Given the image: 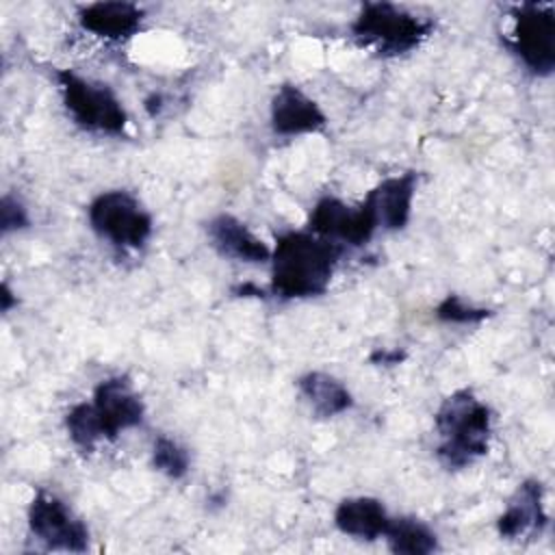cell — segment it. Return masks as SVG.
Wrapping results in <instances>:
<instances>
[{"mask_svg":"<svg viewBox=\"0 0 555 555\" xmlns=\"http://www.w3.org/2000/svg\"><path fill=\"white\" fill-rule=\"evenodd\" d=\"M343 245L314 232H286L271 251V291L282 299L323 295L332 282Z\"/></svg>","mask_w":555,"mask_h":555,"instance_id":"1","label":"cell"},{"mask_svg":"<svg viewBox=\"0 0 555 555\" xmlns=\"http://www.w3.org/2000/svg\"><path fill=\"white\" fill-rule=\"evenodd\" d=\"M434 423L440 438L436 453L444 466L464 468L488 453L492 412L473 390L451 392L440 403Z\"/></svg>","mask_w":555,"mask_h":555,"instance_id":"2","label":"cell"},{"mask_svg":"<svg viewBox=\"0 0 555 555\" xmlns=\"http://www.w3.org/2000/svg\"><path fill=\"white\" fill-rule=\"evenodd\" d=\"M434 22L414 15L390 2H366L351 24V35L362 48H373L382 56H399L418 48Z\"/></svg>","mask_w":555,"mask_h":555,"instance_id":"3","label":"cell"},{"mask_svg":"<svg viewBox=\"0 0 555 555\" xmlns=\"http://www.w3.org/2000/svg\"><path fill=\"white\" fill-rule=\"evenodd\" d=\"M56 82L67 113L80 128L115 137L126 132L128 113L108 85L85 78L72 69L56 72Z\"/></svg>","mask_w":555,"mask_h":555,"instance_id":"4","label":"cell"},{"mask_svg":"<svg viewBox=\"0 0 555 555\" xmlns=\"http://www.w3.org/2000/svg\"><path fill=\"white\" fill-rule=\"evenodd\" d=\"M93 232L119 249H139L152 234V217L128 191H104L89 204Z\"/></svg>","mask_w":555,"mask_h":555,"instance_id":"5","label":"cell"},{"mask_svg":"<svg viewBox=\"0 0 555 555\" xmlns=\"http://www.w3.org/2000/svg\"><path fill=\"white\" fill-rule=\"evenodd\" d=\"M514 26L507 39L512 52L535 76L555 69V11L551 4L525 2L512 9Z\"/></svg>","mask_w":555,"mask_h":555,"instance_id":"6","label":"cell"},{"mask_svg":"<svg viewBox=\"0 0 555 555\" xmlns=\"http://www.w3.org/2000/svg\"><path fill=\"white\" fill-rule=\"evenodd\" d=\"M26 516L30 533L48 548L72 553L87 551L89 529L56 494L37 490Z\"/></svg>","mask_w":555,"mask_h":555,"instance_id":"7","label":"cell"},{"mask_svg":"<svg viewBox=\"0 0 555 555\" xmlns=\"http://www.w3.org/2000/svg\"><path fill=\"white\" fill-rule=\"evenodd\" d=\"M308 230L338 245H364L377 230L371 208L362 202L349 206L338 197H323L310 212Z\"/></svg>","mask_w":555,"mask_h":555,"instance_id":"8","label":"cell"},{"mask_svg":"<svg viewBox=\"0 0 555 555\" xmlns=\"http://www.w3.org/2000/svg\"><path fill=\"white\" fill-rule=\"evenodd\" d=\"M91 405L106 440H115L124 429L141 425L145 416V405L126 375L102 379L93 390Z\"/></svg>","mask_w":555,"mask_h":555,"instance_id":"9","label":"cell"},{"mask_svg":"<svg viewBox=\"0 0 555 555\" xmlns=\"http://www.w3.org/2000/svg\"><path fill=\"white\" fill-rule=\"evenodd\" d=\"M327 124L321 106L299 87L284 82L271 98V128L275 134L295 137L323 130Z\"/></svg>","mask_w":555,"mask_h":555,"instance_id":"10","label":"cell"},{"mask_svg":"<svg viewBox=\"0 0 555 555\" xmlns=\"http://www.w3.org/2000/svg\"><path fill=\"white\" fill-rule=\"evenodd\" d=\"M546 509H544V488L538 479L522 481L512 494L505 512L496 520V529L501 538L520 540L527 535H538L546 527Z\"/></svg>","mask_w":555,"mask_h":555,"instance_id":"11","label":"cell"},{"mask_svg":"<svg viewBox=\"0 0 555 555\" xmlns=\"http://www.w3.org/2000/svg\"><path fill=\"white\" fill-rule=\"evenodd\" d=\"M418 184V176L414 171H405L401 176L384 178L375 184L364 204L371 208L377 228L384 230H401L410 221L412 199Z\"/></svg>","mask_w":555,"mask_h":555,"instance_id":"12","label":"cell"},{"mask_svg":"<svg viewBox=\"0 0 555 555\" xmlns=\"http://www.w3.org/2000/svg\"><path fill=\"white\" fill-rule=\"evenodd\" d=\"M206 234L210 245L223 256L247 264H258L271 260V249L262 238H258L241 219L232 215H217L208 221Z\"/></svg>","mask_w":555,"mask_h":555,"instance_id":"13","label":"cell"},{"mask_svg":"<svg viewBox=\"0 0 555 555\" xmlns=\"http://www.w3.org/2000/svg\"><path fill=\"white\" fill-rule=\"evenodd\" d=\"M78 22L95 37L121 41L141 28L143 9L134 2H93L80 9Z\"/></svg>","mask_w":555,"mask_h":555,"instance_id":"14","label":"cell"},{"mask_svg":"<svg viewBox=\"0 0 555 555\" xmlns=\"http://www.w3.org/2000/svg\"><path fill=\"white\" fill-rule=\"evenodd\" d=\"M390 516L382 501L373 496H349L343 499L334 512V525L340 533L358 540L384 538Z\"/></svg>","mask_w":555,"mask_h":555,"instance_id":"15","label":"cell"},{"mask_svg":"<svg viewBox=\"0 0 555 555\" xmlns=\"http://www.w3.org/2000/svg\"><path fill=\"white\" fill-rule=\"evenodd\" d=\"M301 397L310 405V410L321 418H332L347 412L353 405V397L347 386L334 375L310 371L297 382Z\"/></svg>","mask_w":555,"mask_h":555,"instance_id":"16","label":"cell"},{"mask_svg":"<svg viewBox=\"0 0 555 555\" xmlns=\"http://www.w3.org/2000/svg\"><path fill=\"white\" fill-rule=\"evenodd\" d=\"M384 538L388 548L397 555H429L438 551L436 533L423 520L412 516L390 518Z\"/></svg>","mask_w":555,"mask_h":555,"instance_id":"17","label":"cell"},{"mask_svg":"<svg viewBox=\"0 0 555 555\" xmlns=\"http://www.w3.org/2000/svg\"><path fill=\"white\" fill-rule=\"evenodd\" d=\"M65 427H67L72 442L80 449H91L98 440L104 438L102 425L98 421V414H95L91 401L76 403L65 416Z\"/></svg>","mask_w":555,"mask_h":555,"instance_id":"18","label":"cell"},{"mask_svg":"<svg viewBox=\"0 0 555 555\" xmlns=\"http://www.w3.org/2000/svg\"><path fill=\"white\" fill-rule=\"evenodd\" d=\"M152 464L169 479H182L191 468L189 451L169 436H158L152 447Z\"/></svg>","mask_w":555,"mask_h":555,"instance_id":"19","label":"cell"},{"mask_svg":"<svg viewBox=\"0 0 555 555\" xmlns=\"http://www.w3.org/2000/svg\"><path fill=\"white\" fill-rule=\"evenodd\" d=\"M436 317L447 323H481L483 319L490 317V310L475 308V306L466 304L460 295H447L438 304Z\"/></svg>","mask_w":555,"mask_h":555,"instance_id":"20","label":"cell"},{"mask_svg":"<svg viewBox=\"0 0 555 555\" xmlns=\"http://www.w3.org/2000/svg\"><path fill=\"white\" fill-rule=\"evenodd\" d=\"M28 225V212L24 208V204L13 197V195H4L0 202V230L2 234L22 230Z\"/></svg>","mask_w":555,"mask_h":555,"instance_id":"21","label":"cell"},{"mask_svg":"<svg viewBox=\"0 0 555 555\" xmlns=\"http://www.w3.org/2000/svg\"><path fill=\"white\" fill-rule=\"evenodd\" d=\"M403 358H405V353L399 351V349H375L371 353V362L373 364H384V366L399 364Z\"/></svg>","mask_w":555,"mask_h":555,"instance_id":"22","label":"cell"},{"mask_svg":"<svg viewBox=\"0 0 555 555\" xmlns=\"http://www.w3.org/2000/svg\"><path fill=\"white\" fill-rule=\"evenodd\" d=\"M17 304V297H13L11 288L7 282H2V295H0V306H2V312H9L13 306Z\"/></svg>","mask_w":555,"mask_h":555,"instance_id":"23","label":"cell"}]
</instances>
